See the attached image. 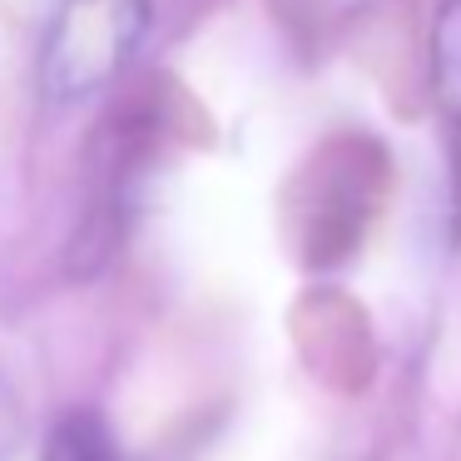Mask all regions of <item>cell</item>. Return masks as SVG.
<instances>
[{
    "label": "cell",
    "instance_id": "6da1fadb",
    "mask_svg": "<svg viewBox=\"0 0 461 461\" xmlns=\"http://www.w3.org/2000/svg\"><path fill=\"white\" fill-rule=\"evenodd\" d=\"M154 35V0H60L41 41V95L60 110L90 104L134 70Z\"/></svg>",
    "mask_w": 461,
    "mask_h": 461
},
{
    "label": "cell",
    "instance_id": "7a4b0ae2",
    "mask_svg": "<svg viewBox=\"0 0 461 461\" xmlns=\"http://www.w3.org/2000/svg\"><path fill=\"white\" fill-rule=\"evenodd\" d=\"M431 95L441 114L461 124V0H441L437 21H431Z\"/></svg>",
    "mask_w": 461,
    "mask_h": 461
},
{
    "label": "cell",
    "instance_id": "3957f363",
    "mask_svg": "<svg viewBox=\"0 0 461 461\" xmlns=\"http://www.w3.org/2000/svg\"><path fill=\"white\" fill-rule=\"evenodd\" d=\"M41 461H124V451H120V441H114L110 421L100 411L75 407L50 427Z\"/></svg>",
    "mask_w": 461,
    "mask_h": 461
}]
</instances>
